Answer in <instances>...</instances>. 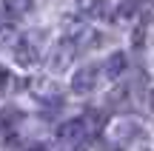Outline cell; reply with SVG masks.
<instances>
[{"instance_id": "obj_11", "label": "cell", "mask_w": 154, "mask_h": 151, "mask_svg": "<svg viewBox=\"0 0 154 151\" xmlns=\"http://www.w3.org/2000/svg\"><path fill=\"white\" fill-rule=\"evenodd\" d=\"M9 89H11V71L0 66V94H6Z\"/></svg>"}, {"instance_id": "obj_10", "label": "cell", "mask_w": 154, "mask_h": 151, "mask_svg": "<svg viewBox=\"0 0 154 151\" xmlns=\"http://www.w3.org/2000/svg\"><path fill=\"white\" fill-rule=\"evenodd\" d=\"M20 34L14 32V26H0V49H11L17 43Z\"/></svg>"}, {"instance_id": "obj_8", "label": "cell", "mask_w": 154, "mask_h": 151, "mask_svg": "<svg viewBox=\"0 0 154 151\" xmlns=\"http://www.w3.org/2000/svg\"><path fill=\"white\" fill-rule=\"evenodd\" d=\"M123 68H126V54H123V51H114V54H109L106 63L100 66V74L109 77V80H117L123 74Z\"/></svg>"}, {"instance_id": "obj_9", "label": "cell", "mask_w": 154, "mask_h": 151, "mask_svg": "<svg viewBox=\"0 0 154 151\" xmlns=\"http://www.w3.org/2000/svg\"><path fill=\"white\" fill-rule=\"evenodd\" d=\"M3 6V14L9 17H26L34 11V0H0Z\"/></svg>"}, {"instance_id": "obj_2", "label": "cell", "mask_w": 154, "mask_h": 151, "mask_svg": "<svg viewBox=\"0 0 154 151\" xmlns=\"http://www.w3.org/2000/svg\"><path fill=\"white\" fill-rule=\"evenodd\" d=\"M14 51V63L23 68L34 66L40 60V49H37V34H26V37H17V43L11 46Z\"/></svg>"}, {"instance_id": "obj_6", "label": "cell", "mask_w": 154, "mask_h": 151, "mask_svg": "<svg viewBox=\"0 0 154 151\" xmlns=\"http://www.w3.org/2000/svg\"><path fill=\"white\" fill-rule=\"evenodd\" d=\"M77 11L83 17H97V20H117L111 6L106 0H77Z\"/></svg>"}, {"instance_id": "obj_5", "label": "cell", "mask_w": 154, "mask_h": 151, "mask_svg": "<svg viewBox=\"0 0 154 151\" xmlns=\"http://www.w3.org/2000/svg\"><path fill=\"white\" fill-rule=\"evenodd\" d=\"M111 140H114L117 146H134L137 140H143V128H140L137 123H128V120L114 123V128H111Z\"/></svg>"}, {"instance_id": "obj_1", "label": "cell", "mask_w": 154, "mask_h": 151, "mask_svg": "<svg viewBox=\"0 0 154 151\" xmlns=\"http://www.w3.org/2000/svg\"><path fill=\"white\" fill-rule=\"evenodd\" d=\"M29 91L40 103H60V97H63V86L54 77H34L29 83Z\"/></svg>"}, {"instance_id": "obj_4", "label": "cell", "mask_w": 154, "mask_h": 151, "mask_svg": "<svg viewBox=\"0 0 154 151\" xmlns=\"http://www.w3.org/2000/svg\"><path fill=\"white\" fill-rule=\"evenodd\" d=\"M86 137H88V134H86V125H83L80 117L69 120V123H63L60 128H57V143L66 146V148H80Z\"/></svg>"}, {"instance_id": "obj_3", "label": "cell", "mask_w": 154, "mask_h": 151, "mask_svg": "<svg viewBox=\"0 0 154 151\" xmlns=\"http://www.w3.org/2000/svg\"><path fill=\"white\" fill-rule=\"evenodd\" d=\"M74 54H77V49H74L72 43H69L66 37H63V40H57V43H54V46L49 49V68H51L54 74L66 71V68L72 66Z\"/></svg>"}, {"instance_id": "obj_7", "label": "cell", "mask_w": 154, "mask_h": 151, "mask_svg": "<svg viewBox=\"0 0 154 151\" xmlns=\"http://www.w3.org/2000/svg\"><path fill=\"white\" fill-rule=\"evenodd\" d=\"M94 83H97V68L83 66V68H77L74 77H72V91L74 94H88V91H94Z\"/></svg>"}]
</instances>
